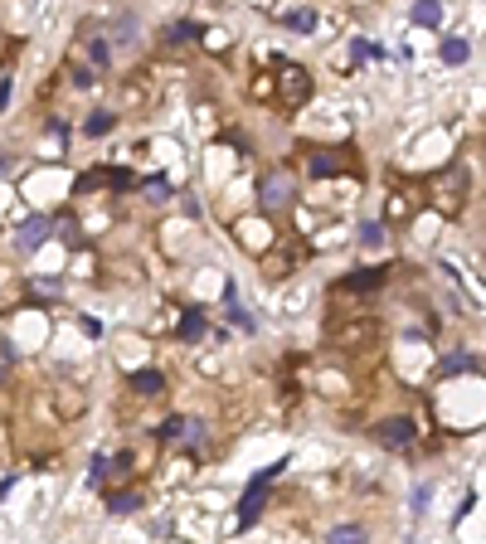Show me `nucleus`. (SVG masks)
I'll return each instance as SVG.
<instances>
[{
  "label": "nucleus",
  "instance_id": "1",
  "mask_svg": "<svg viewBox=\"0 0 486 544\" xmlns=\"http://www.w3.org/2000/svg\"><path fill=\"white\" fill-rule=\"evenodd\" d=\"M433 205L443 209V214H462V205H467V190H472V180H467V166H448V170H438L433 175Z\"/></svg>",
  "mask_w": 486,
  "mask_h": 544
},
{
  "label": "nucleus",
  "instance_id": "2",
  "mask_svg": "<svg viewBox=\"0 0 486 544\" xmlns=\"http://www.w3.org/2000/svg\"><path fill=\"white\" fill-rule=\"evenodd\" d=\"M278 471H287V462H273V466H263V471L248 481V491H243V501H238V525H253V520L263 515V496H268V486L278 481Z\"/></svg>",
  "mask_w": 486,
  "mask_h": 544
},
{
  "label": "nucleus",
  "instance_id": "3",
  "mask_svg": "<svg viewBox=\"0 0 486 544\" xmlns=\"http://www.w3.org/2000/svg\"><path fill=\"white\" fill-rule=\"evenodd\" d=\"M350 166H355L350 151H311V156H306V170H311V175H336V170H350Z\"/></svg>",
  "mask_w": 486,
  "mask_h": 544
},
{
  "label": "nucleus",
  "instance_id": "4",
  "mask_svg": "<svg viewBox=\"0 0 486 544\" xmlns=\"http://www.w3.org/2000/svg\"><path fill=\"white\" fill-rule=\"evenodd\" d=\"M263 205H268V209H287L292 205V175L287 170H273V175L263 180Z\"/></svg>",
  "mask_w": 486,
  "mask_h": 544
},
{
  "label": "nucleus",
  "instance_id": "5",
  "mask_svg": "<svg viewBox=\"0 0 486 544\" xmlns=\"http://www.w3.org/2000/svg\"><path fill=\"white\" fill-rule=\"evenodd\" d=\"M283 103H287V108H301V103H306V73L292 68V64H283Z\"/></svg>",
  "mask_w": 486,
  "mask_h": 544
},
{
  "label": "nucleus",
  "instance_id": "6",
  "mask_svg": "<svg viewBox=\"0 0 486 544\" xmlns=\"http://www.w3.org/2000/svg\"><path fill=\"white\" fill-rule=\"evenodd\" d=\"M380 442H385V447H394V452H403V447L413 442V423H408V418H394V423H385V428H380Z\"/></svg>",
  "mask_w": 486,
  "mask_h": 544
},
{
  "label": "nucleus",
  "instance_id": "7",
  "mask_svg": "<svg viewBox=\"0 0 486 544\" xmlns=\"http://www.w3.org/2000/svg\"><path fill=\"white\" fill-rule=\"evenodd\" d=\"M49 233H54V223H49V219H29V223L20 228V248H39Z\"/></svg>",
  "mask_w": 486,
  "mask_h": 544
},
{
  "label": "nucleus",
  "instance_id": "8",
  "mask_svg": "<svg viewBox=\"0 0 486 544\" xmlns=\"http://www.w3.org/2000/svg\"><path fill=\"white\" fill-rule=\"evenodd\" d=\"M413 24H428V29L443 24V5H438V0H418V5H413Z\"/></svg>",
  "mask_w": 486,
  "mask_h": 544
},
{
  "label": "nucleus",
  "instance_id": "9",
  "mask_svg": "<svg viewBox=\"0 0 486 544\" xmlns=\"http://www.w3.org/2000/svg\"><path fill=\"white\" fill-rule=\"evenodd\" d=\"M83 44H88V59H93V68H107V59H112L107 39H102L97 29H88V39H83Z\"/></svg>",
  "mask_w": 486,
  "mask_h": 544
},
{
  "label": "nucleus",
  "instance_id": "10",
  "mask_svg": "<svg viewBox=\"0 0 486 544\" xmlns=\"http://www.w3.org/2000/svg\"><path fill=\"white\" fill-rule=\"evenodd\" d=\"M385 277H389V267H370V272H355V277H350L345 287H355V292H365V287H380Z\"/></svg>",
  "mask_w": 486,
  "mask_h": 544
},
{
  "label": "nucleus",
  "instance_id": "11",
  "mask_svg": "<svg viewBox=\"0 0 486 544\" xmlns=\"http://www.w3.org/2000/svg\"><path fill=\"white\" fill-rule=\"evenodd\" d=\"M131 384H136V389H141V394H161V389H166V379H161V374H156V369H141V374H136V379H131Z\"/></svg>",
  "mask_w": 486,
  "mask_h": 544
},
{
  "label": "nucleus",
  "instance_id": "12",
  "mask_svg": "<svg viewBox=\"0 0 486 544\" xmlns=\"http://www.w3.org/2000/svg\"><path fill=\"white\" fill-rule=\"evenodd\" d=\"M350 59H385V49L370 39H350Z\"/></svg>",
  "mask_w": 486,
  "mask_h": 544
},
{
  "label": "nucleus",
  "instance_id": "13",
  "mask_svg": "<svg viewBox=\"0 0 486 544\" xmlns=\"http://www.w3.org/2000/svg\"><path fill=\"white\" fill-rule=\"evenodd\" d=\"M467 54H472L467 39H448V44H443V59H448V64H467Z\"/></svg>",
  "mask_w": 486,
  "mask_h": 544
},
{
  "label": "nucleus",
  "instance_id": "14",
  "mask_svg": "<svg viewBox=\"0 0 486 544\" xmlns=\"http://www.w3.org/2000/svg\"><path fill=\"white\" fill-rule=\"evenodd\" d=\"M136 506H141V496H136V491H122V496H112V510H117V515H131Z\"/></svg>",
  "mask_w": 486,
  "mask_h": 544
},
{
  "label": "nucleus",
  "instance_id": "15",
  "mask_svg": "<svg viewBox=\"0 0 486 544\" xmlns=\"http://www.w3.org/2000/svg\"><path fill=\"white\" fill-rule=\"evenodd\" d=\"M107 131H112V117H107V112H93V117H88V136H107Z\"/></svg>",
  "mask_w": 486,
  "mask_h": 544
},
{
  "label": "nucleus",
  "instance_id": "16",
  "mask_svg": "<svg viewBox=\"0 0 486 544\" xmlns=\"http://www.w3.org/2000/svg\"><path fill=\"white\" fill-rule=\"evenodd\" d=\"M287 24H292V29H301V34H306V29L316 24V15H311V10H292V15H287Z\"/></svg>",
  "mask_w": 486,
  "mask_h": 544
},
{
  "label": "nucleus",
  "instance_id": "17",
  "mask_svg": "<svg viewBox=\"0 0 486 544\" xmlns=\"http://www.w3.org/2000/svg\"><path fill=\"white\" fill-rule=\"evenodd\" d=\"M331 540H336V544H345V540H365V530H360V525H341V530H331Z\"/></svg>",
  "mask_w": 486,
  "mask_h": 544
},
{
  "label": "nucleus",
  "instance_id": "18",
  "mask_svg": "<svg viewBox=\"0 0 486 544\" xmlns=\"http://www.w3.org/2000/svg\"><path fill=\"white\" fill-rule=\"evenodd\" d=\"M443 369H448V374H457V369H477V360H472V355H452Z\"/></svg>",
  "mask_w": 486,
  "mask_h": 544
},
{
  "label": "nucleus",
  "instance_id": "19",
  "mask_svg": "<svg viewBox=\"0 0 486 544\" xmlns=\"http://www.w3.org/2000/svg\"><path fill=\"white\" fill-rule=\"evenodd\" d=\"M180 335H185V340H199V335H204V321H199V316H190V321L180 326Z\"/></svg>",
  "mask_w": 486,
  "mask_h": 544
},
{
  "label": "nucleus",
  "instance_id": "20",
  "mask_svg": "<svg viewBox=\"0 0 486 544\" xmlns=\"http://www.w3.org/2000/svg\"><path fill=\"white\" fill-rule=\"evenodd\" d=\"M185 433V418H166V428H161V437H180Z\"/></svg>",
  "mask_w": 486,
  "mask_h": 544
},
{
  "label": "nucleus",
  "instance_id": "21",
  "mask_svg": "<svg viewBox=\"0 0 486 544\" xmlns=\"http://www.w3.org/2000/svg\"><path fill=\"white\" fill-rule=\"evenodd\" d=\"M146 195L161 200V195H171V185H166V180H146Z\"/></svg>",
  "mask_w": 486,
  "mask_h": 544
},
{
  "label": "nucleus",
  "instance_id": "22",
  "mask_svg": "<svg viewBox=\"0 0 486 544\" xmlns=\"http://www.w3.org/2000/svg\"><path fill=\"white\" fill-rule=\"evenodd\" d=\"M380 233H385L380 223H365V228H360V243H380Z\"/></svg>",
  "mask_w": 486,
  "mask_h": 544
},
{
  "label": "nucleus",
  "instance_id": "23",
  "mask_svg": "<svg viewBox=\"0 0 486 544\" xmlns=\"http://www.w3.org/2000/svg\"><path fill=\"white\" fill-rule=\"evenodd\" d=\"M428 496H433V486H413V510H423V506H428Z\"/></svg>",
  "mask_w": 486,
  "mask_h": 544
},
{
  "label": "nucleus",
  "instance_id": "24",
  "mask_svg": "<svg viewBox=\"0 0 486 544\" xmlns=\"http://www.w3.org/2000/svg\"><path fill=\"white\" fill-rule=\"evenodd\" d=\"M194 34V24H171V29H166V39H190Z\"/></svg>",
  "mask_w": 486,
  "mask_h": 544
},
{
  "label": "nucleus",
  "instance_id": "25",
  "mask_svg": "<svg viewBox=\"0 0 486 544\" xmlns=\"http://www.w3.org/2000/svg\"><path fill=\"white\" fill-rule=\"evenodd\" d=\"M10 103V78H0V108Z\"/></svg>",
  "mask_w": 486,
  "mask_h": 544
}]
</instances>
